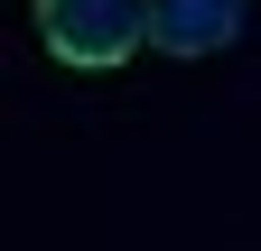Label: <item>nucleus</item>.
<instances>
[{
    "instance_id": "nucleus-2",
    "label": "nucleus",
    "mask_w": 261,
    "mask_h": 251,
    "mask_svg": "<svg viewBox=\"0 0 261 251\" xmlns=\"http://www.w3.org/2000/svg\"><path fill=\"white\" fill-rule=\"evenodd\" d=\"M233 38H243V0H159V19H149L159 56H215Z\"/></svg>"
},
{
    "instance_id": "nucleus-1",
    "label": "nucleus",
    "mask_w": 261,
    "mask_h": 251,
    "mask_svg": "<svg viewBox=\"0 0 261 251\" xmlns=\"http://www.w3.org/2000/svg\"><path fill=\"white\" fill-rule=\"evenodd\" d=\"M149 19H159V0H38L47 56L56 66H84V75L130 66V56L149 47Z\"/></svg>"
}]
</instances>
